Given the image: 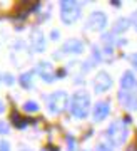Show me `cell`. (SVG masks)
I'll return each instance as SVG.
<instances>
[{"label":"cell","instance_id":"obj_1","mask_svg":"<svg viewBox=\"0 0 137 151\" xmlns=\"http://www.w3.org/2000/svg\"><path fill=\"white\" fill-rule=\"evenodd\" d=\"M70 113L74 114L75 118L84 119L87 118L90 109V96L85 91H77L74 96L70 97Z\"/></svg>","mask_w":137,"mask_h":151},{"label":"cell","instance_id":"obj_2","mask_svg":"<svg viewBox=\"0 0 137 151\" xmlns=\"http://www.w3.org/2000/svg\"><path fill=\"white\" fill-rule=\"evenodd\" d=\"M80 10H82V7H80L79 2L64 0L62 4H60V19H62L64 24L70 25V24H74L80 17Z\"/></svg>","mask_w":137,"mask_h":151},{"label":"cell","instance_id":"obj_3","mask_svg":"<svg viewBox=\"0 0 137 151\" xmlns=\"http://www.w3.org/2000/svg\"><path fill=\"white\" fill-rule=\"evenodd\" d=\"M68 94L65 91H55L50 96H47V108L52 114H60L67 109Z\"/></svg>","mask_w":137,"mask_h":151},{"label":"cell","instance_id":"obj_4","mask_svg":"<svg viewBox=\"0 0 137 151\" xmlns=\"http://www.w3.org/2000/svg\"><path fill=\"white\" fill-rule=\"evenodd\" d=\"M106 136H107V139H109L111 145L121 146L127 138V126L122 123V121H114V123L107 128Z\"/></svg>","mask_w":137,"mask_h":151},{"label":"cell","instance_id":"obj_5","mask_svg":"<svg viewBox=\"0 0 137 151\" xmlns=\"http://www.w3.org/2000/svg\"><path fill=\"white\" fill-rule=\"evenodd\" d=\"M107 25V15L104 12H92L87 19V24H85V27L89 29V30H104Z\"/></svg>","mask_w":137,"mask_h":151},{"label":"cell","instance_id":"obj_6","mask_svg":"<svg viewBox=\"0 0 137 151\" xmlns=\"http://www.w3.org/2000/svg\"><path fill=\"white\" fill-rule=\"evenodd\" d=\"M112 86V77L109 74H107L106 70H100V72H97V76H95L94 79V89L95 92H106L109 91Z\"/></svg>","mask_w":137,"mask_h":151},{"label":"cell","instance_id":"obj_7","mask_svg":"<svg viewBox=\"0 0 137 151\" xmlns=\"http://www.w3.org/2000/svg\"><path fill=\"white\" fill-rule=\"evenodd\" d=\"M30 47L35 52H44L45 50V37L40 29H34L30 32Z\"/></svg>","mask_w":137,"mask_h":151},{"label":"cell","instance_id":"obj_8","mask_svg":"<svg viewBox=\"0 0 137 151\" xmlns=\"http://www.w3.org/2000/svg\"><path fill=\"white\" fill-rule=\"evenodd\" d=\"M64 54H82L84 52V42L79 39H68L62 47Z\"/></svg>","mask_w":137,"mask_h":151},{"label":"cell","instance_id":"obj_9","mask_svg":"<svg viewBox=\"0 0 137 151\" xmlns=\"http://www.w3.org/2000/svg\"><path fill=\"white\" fill-rule=\"evenodd\" d=\"M37 72L40 74V77H42L45 82H54L55 81V72H54V67L50 65V62H39Z\"/></svg>","mask_w":137,"mask_h":151},{"label":"cell","instance_id":"obj_10","mask_svg":"<svg viewBox=\"0 0 137 151\" xmlns=\"http://www.w3.org/2000/svg\"><path fill=\"white\" fill-rule=\"evenodd\" d=\"M109 113H111V106H109V103L100 101V103L95 104V108H94V119L95 121H104V119L109 116Z\"/></svg>","mask_w":137,"mask_h":151},{"label":"cell","instance_id":"obj_11","mask_svg":"<svg viewBox=\"0 0 137 151\" xmlns=\"http://www.w3.org/2000/svg\"><path fill=\"white\" fill-rule=\"evenodd\" d=\"M119 99H121L122 106H126L129 109H137V96H132L129 91H121Z\"/></svg>","mask_w":137,"mask_h":151},{"label":"cell","instance_id":"obj_12","mask_svg":"<svg viewBox=\"0 0 137 151\" xmlns=\"http://www.w3.org/2000/svg\"><path fill=\"white\" fill-rule=\"evenodd\" d=\"M121 86H122V91H131L132 87L136 86V76L132 70H126L121 77Z\"/></svg>","mask_w":137,"mask_h":151},{"label":"cell","instance_id":"obj_13","mask_svg":"<svg viewBox=\"0 0 137 151\" xmlns=\"http://www.w3.org/2000/svg\"><path fill=\"white\" fill-rule=\"evenodd\" d=\"M129 27H131V20L126 19V17H121V19H117V22L114 24V32L122 34V32H126Z\"/></svg>","mask_w":137,"mask_h":151},{"label":"cell","instance_id":"obj_14","mask_svg":"<svg viewBox=\"0 0 137 151\" xmlns=\"http://www.w3.org/2000/svg\"><path fill=\"white\" fill-rule=\"evenodd\" d=\"M19 82H20L24 87H32V84H34V72L32 70H29V72H24V74L19 77Z\"/></svg>","mask_w":137,"mask_h":151},{"label":"cell","instance_id":"obj_15","mask_svg":"<svg viewBox=\"0 0 137 151\" xmlns=\"http://www.w3.org/2000/svg\"><path fill=\"white\" fill-rule=\"evenodd\" d=\"M24 111H25V113H37L39 104L35 103V101H27V103L24 104Z\"/></svg>","mask_w":137,"mask_h":151},{"label":"cell","instance_id":"obj_16","mask_svg":"<svg viewBox=\"0 0 137 151\" xmlns=\"http://www.w3.org/2000/svg\"><path fill=\"white\" fill-rule=\"evenodd\" d=\"M67 150L68 151H75L77 150V145H75V139L70 136V138H67Z\"/></svg>","mask_w":137,"mask_h":151},{"label":"cell","instance_id":"obj_17","mask_svg":"<svg viewBox=\"0 0 137 151\" xmlns=\"http://www.w3.org/2000/svg\"><path fill=\"white\" fill-rule=\"evenodd\" d=\"M9 133V123L0 121V134H7Z\"/></svg>","mask_w":137,"mask_h":151},{"label":"cell","instance_id":"obj_18","mask_svg":"<svg viewBox=\"0 0 137 151\" xmlns=\"http://www.w3.org/2000/svg\"><path fill=\"white\" fill-rule=\"evenodd\" d=\"M95 151H112V148L109 145H104V143H100V145L95 146Z\"/></svg>","mask_w":137,"mask_h":151},{"label":"cell","instance_id":"obj_19","mask_svg":"<svg viewBox=\"0 0 137 151\" xmlns=\"http://www.w3.org/2000/svg\"><path fill=\"white\" fill-rule=\"evenodd\" d=\"M0 151H10V145L7 141H0Z\"/></svg>","mask_w":137,"mask_h":151},{"label":"cell","instance_id":"obj_20","mask_svg":"<svg viewBox=\"0 0 137 151\" xmlns=\"http://www.w3.org/2000/svg\"><path fill=\"white\" fill-rule=\"evenodd\" d=\"M4 81H5L7 84H14V76H12V74H5V76H4Z\"/></svg>","mask_w":137,"mask_h":151},{"label":"cell","instance_id":"obj_21","mask_svg":"<svg viewBox=\"0 0 137 151\" xmlns=\"http://www.w3.org/2000/svg\"><path fill=\"white\" fill-rule=\"evenodd\" d=\"M131 24H134V27L137 29V10L132 14V17H131Z\"/></svg>","mask_w":137,"mask_h":151},{"label":"cell","instance_id":"obj_22","mask_svg":"<svg viewBox=\"0 0 137 151\" xmlns=\"http://www.w3.org/2000/svg\"><path fill=\"white\" fill-rule=\"evenodd\" d=\"M129 59H131L132 65H134V67H136V69H137V54H132L131 57H129Z\"/></svg>","mask_w":137,"mask_h":151},{"label":"cell","instance_id":"obj_23","mask_svg":"<svg viewBox=\"0 0 137 151\" xmlns=\"http://www.w3.org/2000/svg\"><path fill=\"white\" fill-rule=\"evenodd\" d=\"M50 35H52V37H50V39H52V40H57V39H59V35H60V34H59V30H52V34H50Z\"/></svg>","mask_w":137,"mask_h":151},{"label":"cell","instance_id":"obj_24","mask_svg":"<svg viewBox=\"0 0 137 151\" xmlns=\"http://www.w3.org/2000/svg\"><path fill=\"white\" fill-rule=\"evenodd\" d=\"M4 109H5V104L0 101V113H4Z\"/></svg>","mask_w":137,"mask_h":151},{"label":"cell","instance_id":"obj_25","mask_svg":"<svg viewBox=\"0 0 137 151\" xmlns=\"http://www.w3.org/2000/svg\"><path fill=\"white\" fill-rule=\"evenodd\" d=\"M0 82H2V74H0Z\"/></svg>","mask_w":137,"mask_h":151},{"label":"cell","instance_id":"obj_26","mask_svg":"<svg viewBox=\"0 0 137 151\" xmlns=\"http://www.w3.org/2000/svg\"><path fill=\"white\" fill-rule=\"evenodd\" d=\"M42 151H44V150H42Z\"/></svg>","mask_w":137,"mask_h":151}]
</instances>
